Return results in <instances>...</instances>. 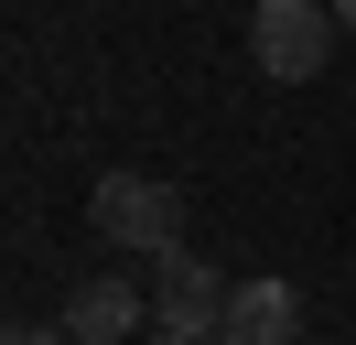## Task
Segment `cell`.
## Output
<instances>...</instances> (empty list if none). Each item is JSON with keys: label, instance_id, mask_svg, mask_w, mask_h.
Here are the masks:
<instances>
[{"label": "cell", "instance_id": "cell-7", "mask_svg": "<svg viewBox=\"0 0 356 345\" xmlns=\"http://www.w3.org/2000/svg\"><path fill=\"white\" fill-rule=\"evenodd\" d=\"M152 345H216V335H152Z\"/></svg>", "mask_w": 356, "mask_h": 345}, {"label": "cell", "instance_id": "cell-4", "mask_svg": "<svg viewBox=\"0 0 356 345\" xmlns=\"http://www.w3.org/2000/svg\"><path fill=\"white\" fill-rule=\"evenodd\" d=\"M291 335H302V291H291V280H238V291H227L216 345H291Z\"/></svg>", "mask_w": 356, "mask_h": 345}, {"label": "cell", "instance_id": "cell-3", "mask_svg": "<svg viewBox=\"0 0 356 345\" xmlns=\"http://www.w3.org/2000/svg\"><path fill=\"white\" fill-rule=\"evenodd\" d=\"M227 291H238V280H216L195 248H162L152 259V313H162V335H216V323H227Z\"/></svg>", "mask_w": 356, "mask_h": 345}, {"label": "cell", "instance_id": "cell-6", "mask_svg": "<svg viewBox=\"0 0 356 345\" xmlns=\"http://www.w3.org/2000/svg\"><path fill=\"white\" fill-rule=\"evenodd\" d=\"M11 345H76L65 323H11Z\"/></svg>", "mask_w": 356, "mask_h": 345}, {"label": "cell", "instance_id": "cell-2", "mask_svg": "<svg viewBox=\"0 0 356 345\" xmlns=\"http://www.w3.org/2000/svg\"><path fill=\"white\" fill-rule=\"evenodd\" d=\"M334 0H259L248 11V54H259V76H281V86H302V76H324V54H334Z\"/></svg>", "mask_w": 356, "mask_h": 345}, {"label": "cell", "instance_id": "cell-8", "mask_svg": "<svg viewBox=\"0 0 356 345\" xmlns=\"http://www.w3.org/2000/svg\"><path fill=\"white\" fill-rule=\"evenodd\" d=\"M334 22H346V33H356V0H334Z\"/></svg>", "mask_w": 356, "mask_h": 345}, {"label": "cell", "instance_id": "cell-1", "mask_svg": "<svg viewBox=\"0 0 356 345\" xmlns=\"http://www.w3.org/2000/svg\"><path fill=\"white\" fill-rule=\"evenodd\" d=\"M87 227L108 237V248L162 259V248H184V194H173V184H152V172H97V194H87Z\"/></svg>", "mask_w": 356, "mask_h": 345}, {"label": "cell", "instance_id": "cell-5", "mask_svg": "<svg viewBox=\"0 0 356 345\" xmlns=\"http://www.w3.org/2000/svg\"><path fill=\"white\" fill-rule=\"evenodd\" d=\"M65 335L76 345H130L140 335V280H119V270L76 280V291H65Z\"/></svg>", "mask_w": 356, "mask_h": 345}]
</instances>
